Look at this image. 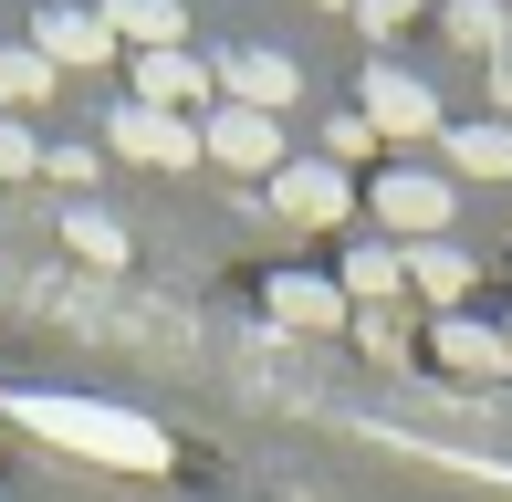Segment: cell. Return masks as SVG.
<instances>
[{
	"instance_id": "cell-1",
	"label": "cell",
	"mask_w": 512,
	"mask_h": 502,
	"mask_svg": "<svg viewBox=\"0 0 512 502\" xmlns=\"http://www.w3.org/2000/svg\"><path fill=\"white\" fill-rule=\"evenodd\" d=\"M0 419H21L32 440H53V450H84V461H105V471H168V429L136 419V408H105V398L11 387V408H0Z\"/></svg>"
},
{
	"instance_id": "cell-2",
	"label": "cell",
	"mask_w": 512,
	"mask_h": 502,
	"mask_svg": "<svg viewBox=\"0 0 512 502\" xmlns=\"http://www.w3.org/2000/svg\"><path fill=\"white\" fill-rule=\"evenodd\" d=\"M32 53L53 63V74H95V63H115V21H105V11H74V0H53V11L32 21Z\"/></svg>"
},
{
	"instance_id": "cell-3",
	"label": "cell",
	"mask_w": 512,
	"mask_h": 502,
	"mask_svg": "<svg viewBox=\"0 0 512 502\" xmlns=\"http://www.w3.org/2000/svg\"><path fill=\"white\" fill-rule=\"evenodd\" d=\"M105 147L115 157H136V168H189V157H199V126L189 116H157V105H115V126H105Z\"/></svg>"
},
{
	"instance_id": "cell-4",
	"label": "cell",
	"mask_w": 512,
	"mask_h": 502,
	"mask_svg": "<svg viewBox=\"0 0 512 502\" xmlns=\"http://www.w3.org/2000/svg\"><path fill=\"white\" fill-rule=\"evenodd\" d=\"M366 126L377 136H439V84L398 74V63H366Z\"/></svg>"
},
{
	"instance_id": "cell-5",
	"label": "cell",
	"mask_w": 512,
	"mask_h": 502,
	"mask_svg": "<svg viewBox=\"0 0 512 502\" xmlns=\"http://www.w3.org/2000/svg\"><path fill=\"white\" fill-rule=\"evenodd\" d=\"M377 220H387V231H408V241H439V231H450V178L387 168V178H377Z\"/></svg>"
},
{
	"instance_id": "cell-6",
	"label": "cell",
	"mask_w": 512,
	"mask_h": 502,
	"mask_svg": "<svg viewBox=\"0 0 512 502\" xmlns=\"http://www.w3.org/2000/svg\"><path fill=\"white\" fill-rule=\"evenodd\" d=\"M199 157H220V168H262V178H283V126H272V116H251V105H220V116L199 126Z\"/></svg>"
},
{
	"instance_id": "cell-7",
	"label": "cell",
	"mask_w": 512,
	"mask_h": 502,
	"mask_svg": "<svg viewBox=\"0 0 512 502\" xmlns=\"http://www.w3.org/2000/svg\"><path fill=\"white\" fill-rule=\"evenodd\" d=\"M209 84H230V105H251V116H283L293 105V53H262V42H241V53H220V74Z\"/></svg>"
},
{
	"instance_id": "cell-8",
	"label": "cell",
	"mask_w": 512,
	"mask_h": 502,
	"mask_svg": "<svg viewBox=\"0 0 512 502\" xmlns=\"http://www.w3.org/2000/svg\"><path fill=\"white\" fill-rule=\"evenodd\" d=\"M272 210L304 220V231H335V220L356 210V189H345V168H304V157H283V178H272Z\"/></svg>"
},
{
	"instance_id": "cell-9",
	"label": "cell",
	"mask_w": 512,
	"mask_h": 502,
	"mask_svg": "<svg viewBox=\"0 0 512 502\" xmlns=\"http://www.w3.org/2000/svg\"><path fill=\"white\" fill-rule=\"evenodd\" d=\"M429 356H439V367H460V377H512V335H492V325H471V314H439Z\"/></svg>"
},
{
	"instance_id": "cell-10",
	"label": "cell",
	"mask_w": 512,
	"mask_h": 502,
	"mask_svg": "<svg viewBox=\"0 0 512 502\" xmlns=\"http://www.w3.org/2000/svg\"><path fill=\"white\" fill-rule=\"evenodd\" d=\"M272 325L335 335V325H345V283H314V272H272Z\"/></svg>"
},
{
	"instance_id": "cell-11",
	"label": "cell",
	"mask_w": 512,
	"mask_h": 502,
	"mask_svg": "<svg viewBox=\"0 0 512 502\" xmlns=\"http://www.w3.org/2000/svg\"><path fill=\"white\" fill-rule=\"evenodd\" d=\"M199 84H209V74H199L189 53H136V105H157V116H178Z\"/></svg>"
},
{
	"instance_id": "cell-12",
	"label": "cell",
	"mask_w": 512,
	"mask_h": 502,
	"mask_svg": "<svg viewBox=\"0 0 512 502\" xmlns=\"http://www.w3.org/2000/svg\"><path fill=\"white\" fill-rule=\"evenodd\" d=\"M408 283L429 293L439 314H460V293H471V262H460L450 241H408Z\"/></svg>"
},
{
	"instance_id": "cell-13",
	"label": "cell",
	"mask_w": 512,
	"mask_h": 502,
	"mask_svg": "<svg viewBox=\"0 0 512 502\" xmlns=\"http://www.w3.org/2000/svg\"><path fill=\"white\" fill-rule=\"evenodd\" d=\"M105 21L136 53H178V0H105Z\"/></svg>"
},
{
	"instance_id": "cell-14",
	"label": "cell",
	"mask_w": 512,
	"mask_h": 502,
	"mask_svg": "<svg viewBox=\"0 0 512 502\" xmlns=\"http://www.w3.org/2000/svg\"><path fill=\"white\" fill-rule=\"evenodd\" d=\"M450 168H471V178H512V126H450Z\"/></svg>"
},
{
	"instance_id": "cell-15",
	"label": "cell",
	"mask_w": 512,
	"mask_h": 502,
	"mask_svg": "<svg viewBox=\"0 0 512 502\" xmlns=\"http://www.w3.org/2000/svg\"><path fill=\"white\" fill-rule=\"evenodd\" d=\"M63 251H84L95 272H115V262H126V231H115L105 210H84V199H74V210H63Z\"/></svg>"
},
{
	"instance_id": "cell-16",
	"label": "cell",
	"mask_w": 512,
	"mask_h": 502,
	"mask_svg": "<svg viewBox=\"0 0 512 502\" xmlns=\"http://www.w3.org/2000/svg\"><path fill=\"white\" fill-rule=\"evenodd\" d=\"M42 95H53V63H42L32 42H21V53L0 42V116H21V105H42Z\"/></svg>"
},
{
	"instance_id": "cell-17",
	"label": "cell",
	"mask_w": 512,
	"mask_h": 502,
	"mask_svg": "<svg viewBox=\"0 0 512 502\" xmlns=\"http://www.w3.org/2000/svg\"><path fill=\"white\" fill-rule=\"evenodd\" d=\"M398 283H408V251H345V293H366V304H387Z\"/></svg>"
},
{
	"instance_id": "cell-18",
	"label": "cell",
	"mask_w": 512,
	"mask_h": 502,
	"mask_svg": "<svg viewBox=\"0 0 512 502\" xmlns=\"http://www.w3.org/2000/svg\"><path fill=\"white\" fill-rule=\"evenodd\" d=\"M450 32L471 42V53H512V32H502V0H450Z\"/></svg>"
},
{
	"instance_id": "cell-19",
	"label": "cell",
	"mask_w": 512,
	"mask_h": 502,
	"mask_svg": "<svg viewBox=\"0 0 512 502\" xmlns=\"http://www.w3.org/2000/svg\"><path fill=\"white\" fill-rule=\"evenodd\" d=\"M377 147V126H366V105H345L335 126H324V168H345V157H366Z\"/></svg>"
},
{
	"instance_id": "cell-20",
	"label": "cell",
	"mask_w": 512,
	"mask_h": 502,
	"mask_svg": "<svg viewBox=\"0 0 512 502\" xmlns=\"http://www.w3.org/2000/svg\"><path fill=\"white\" fill-rule=\"evenodd\" d=\"M32 168H42L32 126H21V116H0V178H32Z\"/></svg>"
},
{
	"instance_id": "cell-21",
	"label": "cell",
	"mask_w": 512,
	"mask_h": 502,
	"mask_svg": "<svg viewBox=\"0 0 512 502\" xmlns=\"http://www.w3.org/2000/svg\"><path fill=\"white\" fill-rule=\"evenodd\" d=\"M356 21L387 42V32H408V21H418V0H356Z\"/></svg>"
},
{
	"instance_id": "cell-22",
	"label": "cell",
	"mask_w": 512,
	"mask_h": 502,
	"mask_svg": "<svg viewBox=\"0 0 512 502\" xmlns=\"http://www.w3.org/2000/svg\"><path fill=\"white\" fill-rule=\"evenodd\" d=\"M42 168H53V178H74V189H95V147H53Z\"/></svg>"
},
{
	"instance_id": "cell-23",
	"label": "cell",
	"mask_w": 512,
	"mask_h": 502,
	"mask_svg": "<svg viewBox=\"0 0 512 502\" xmlns=\"http://www.w3.org/2000/svg\"><path fill=\"white\" fill-rule=\"evenodd\" d=\"M492 105H502V126H512V53H492Z\"/></svg>"
},
{
	"instance_id": "cell-24",
	"label": "cell",
	"mask_w": 512,
	"mask_h": 502,
	"mask_svg": "<svg viewBox=\"0 0 512 502\" xmlns=\"http://www.w3.org/2000/svg\"><path fill=\"white\" fill-rule=\"evenodd\" d=\"M314 11H345V0H314Z\"/></svg>"
},
{
	"instance_id": "cell-25",
	"label": "cell",
	"mask_w": 512,
	"mask_h": 502,
	"mask_svg": "<svg viewBox=\"0 0 512 502\" xmlns=\"http://www.w3.org/2000/svg\"><path fill=\"white\" fill-rule=\"evenodd\" d=\"M502 335H512V325H502Z\"/></svg>"
}]
</instances>
